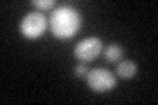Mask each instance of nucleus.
Instances as JSON below:
<instances>
[{"instance_id": "nucleus-2", "label": "nucleus", "mask_w": 158, "mask_h": 105, "mask_svg": "<svg viewBox=\"0 0 158 105\" xmlns=\"http://www.w3.org/2000/svg\"><path fill=\"white\" fill-rule=\"evenodd\" d=\"M48 28V18L41 12H29L23 17L20 24V30L29 39H34L41 37L46 32Z\"/></svg>"}, {"instance_id": "nucleus-1", "label": "nucleus", "mask_w": 158, "mask_h": 105, "mask_svg": "<svg viewBox=\"0 0 158 105\" xmlns=\"http://www.w3.org/2000/svg\"><path fill=\"white\" fill-rule=\"evenodd\" d=\"M49 26L54 37L69 39L79 32L82 26V16L70 6H59L49 17Z\"/></svg>"}, {"instance_id": "nucleus-5", "label": "nucleus", "mask_w": 158, "mask_h": 105, "mask_svg": "<svg viewBox=\"0 0 158 105\" xmlns=\"http://www.w3.org/2000/svg\"><path fill=\"white\" fill-rule=\"evenodd\" d=\"M116 72L123 79H131L137 72V64L133 61H123L116 66Z\"/></svg>"}, {"instance_id": "nucleus-8", "label": "nucleus", "mask_w": 158, "mask_h": 105, "mask_svg": "<svg viewBox=\"0 0 158 105\" xmlns=\"http://www.w3.org/2000/svg\"><path fill=\"white\" fill-rule=\"evenodd\" d=\"M87 72H88V68L85 66V64H77L75 68H74V74L79 78L87 76Z\"/></svg>"}, {"instance_id": "nucleus-7", "label": "nucleus", "mask_w": 158, "mask_h": 105, "mask_svg": "<svg viewBox=\"0 0 158 105\" xmlns=\"http://www.w3.org/2000/svg\"><path fill=\"white\" fill-rule=\"evenodd\" d=\"M32 4L41 11H46V9H50L56 6V2L54 0H33Z\"/></svg>"}, {"instance_id": "nucleus-6", "label": "nucleus", "mask_w": 158, "mask_h": 105, "mask_svg": "<svg viewBox=\"0 0 158 105\" xmlns=\"http://www.w3.org/2000/svg\"><path fill=\"white\" fill-rule=\"evenodd\" d=\"M123 55H124V50L117 43H111L104 49V57L108 62H112V63L120 62Z\"/></svg>"}, {"instance_id": "nucleus-4", "label": "nucleus", "mask_w": 158, "mask_h": 105, "mask_svg": "<svg viewBox=\"0 0 158 105\" xmlns=\"http://www.w3.org/2000/svg\"><path fill=\"white\" fill-rule=\"evenodd\" d=\"M103 50V42L99 37H87L79 41L74 47V55L83 63L91 62L99 57Z\"/></svg>"}, {"instance_id": "nucleus-3", "label": "nucleus", "mask_w": 158, "mask_h": 105, "mask_svg": "<svg viewBox=\"0 0 158 105\" xmlns=\"http://www.w3.org/2000/svg\"><path fill=\"white\" fill-rule=\"evenodd\" d=\"M87 83L92 91L98 93H104L115 88L116 86V78L110 70L96 67L87 72Z\"/></svg>"}]
</instances>
